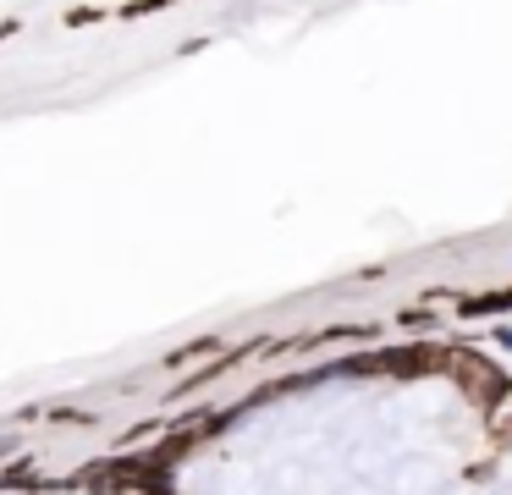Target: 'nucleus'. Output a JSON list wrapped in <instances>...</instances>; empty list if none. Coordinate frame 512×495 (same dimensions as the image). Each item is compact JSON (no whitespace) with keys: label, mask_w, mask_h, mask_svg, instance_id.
<instances>
[{"label":"nucleus","mask_w":512,"mask_h":495,"mask_svg":"<svg viewBox=\"0 0 512 495\" xmlns=\"http://www.w3.org/2000/svg\"><path fill=\"white\" fill-rule=\"evenodd\" d=\"M501 308H512V292H479V297H463V303H457V314H463V319H479V314H501Z\"/></svg>","instance_id":"f257e3e1"}]
</instances>
